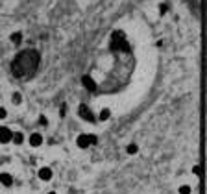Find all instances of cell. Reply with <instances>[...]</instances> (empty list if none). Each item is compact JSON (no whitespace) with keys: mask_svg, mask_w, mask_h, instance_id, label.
Masks as SVG:
<instances>
[{"mask_svg":"<svg viewBox=\"0 0 207 194\" xmlns=\"http://www.w3.org/2000/svg\"><path fill=\"white\" fill-rule=\"evenodd\" d=\"M39 61H41V54L37 50H24L13 59L11 70L17 78H26L35 72V68L39 67Z\"/></svg>","mask_w":207,"mask_h":194,"instance_id":"cell-1","label":"cell"},{"mask_svg":"<svg viewBox=\"0 0 207 194\" xmlns=\"http://www.w3.org/2000/svg\"><path fill=\"white\" fill-rule=\"evenodd\" d=\"M111 48H113V50H124V52H128V50H130V44L126 43V39H124V33H122V31H115V33H113Z\"/></svg>","mask_w":207,"mask_h":194,"instance_id":"cell-2","label":"cell"},{"mask_svg":"<svg viewBox=\"0 0 207 194\" xmlns=\"http://www.w3.org/2000/svg\"><path fill=\"white\" fill-rule=\"evenodd\" d=\"M76 142H78L80 148H89V146H93V144L96 142V137H94V135H87V133H83V135L78 137Z\"/></svg>","mask_w":207,"mask_h":194,"instance_id":"cell-3","label":"cell"},{"mask_svg":"<svg viewBox=\"0 0 207 194\" xmlns=\"http://www.w3.org/2000/svg\"><path fill=\"white\" fill-rule=\"evenodd\" d=\"M9 141H13V133H11V130L9 128H0V142L2 144H6V142H9Z\"/></svg>","mask_w":207,"mask_h":194,"instance_id":"cell-4","label":"cell"},{"mask_svg":"<svg viewBox=\"0 0 207 194\" xmlns=\"http://www.w3.org/2000/svg\"><path fill=\"white\" fill-rule=\"evenodd\" d=\"M78 113H80V117H81L83 120H93V113H91L89 105L81 104V105H80V109H78Z\"/></svg>","mask_w":207,"mask_h":194,"instance_id":"cell-5","label":"cell"},{"mask_svg":"<svg viewBox=\"0 0 207 194\" xmlns=\"http://www.w3.org/2000/svg\"><path fill=\"white\" fill-rule=\"evenodd\" d=\"M30 144H31L33 148L41 146V144H43V135H41V133H31V135H30Z\"/></svg>","mask_w":207,"mask_h":194,"instance_id":"cell-6","label":"cell"},{"mask_svg":"<svg viewBox=\"0 0 207 194\" xmlns=\"http://www.w3.org/2000/svg\"><path fill=\"white\" fill-rule=\"evenodd\" d=\"M81 81H83L85 89H89V91H96V83H94V80H93L91 76H83Z\"/></svg>","mask_w":207,"mask_h":194,"instance_id":"cell-7","label":"cell"},{"mask_svg":"<svg viewBox=\"0 0 207 194\" xmlns=\"http://www.w3.org/2000/svg\"><path fill=\"white\" fill-rule=\"evenodd\" d=\"M39 178H41L43 181H50V180H52V170H50L48 167L41 168V170H39Z\"/></svg>","mask_w":207,"mask_h":194,"instance_id":"cell-8","label":"cell"},{"mask_svg":"<svg viewBox=\"0 0 207 194\" xmlns=\"http://www.w3.org/2000/svg\"><path fill=\"white\" fill-rule=\"evenodd\" d=\"M0 183H2L4 187H11V185H13V178H11L9 174L2 172V174H0Z\"/></svg>","mask_w":207,"mask_h":194,"instance_id":"cell-9","label":"cell"},{"mask_svg":"<svg viewBox=\"0 0 207 194\" xmlns=\"http://www.w3.org/2000/svg\"><path fill=\"white\" fill-rule=\"evenodd\" d=\"M9 39H11L13 44H20V41H22V33H20V31H15V33H11Z\"/></svg>","mask_w":207,"mask_h":194,"instance_id":"cell-10","label":"cell"},{"mask_svg":"<svg viewBox=\"0 0 207 194\" xmlns=\"http://www.w3.org/2000/svg\"><path fill=\"white\" fill-rule=\"evenodd\" d=\"M109 117H111V111L106 107V109H102V111H100V117H98V118L104 122V120H109Z\"/></svg>","mask_w":207,"mask_h":194,"instance_id":"cell-11","label":"cell"},{"mask_svg":"<svg viewBox=\"0 0 207 194\" xmlns=\"http://www.w3.org/2000/svg\"><path fill=\"white\" fill-rule=\"evenodd\" d=\"M13 142H15V144H22V142H24V135H22L20 131L13 133Z\"/></svg>","mask_w":207,"mask_h":194,"instance_id":"cell-12","label":"cell"},{"mask_svg":"<svg viewBox=\"0 0 207 194\" xmlns=\"http://www.w3.org/2000/svg\"><path fill=\"white\" fill-rule=\"evenodd\" d=\"M11 102H13L15 105H19V104L22 102V96H20V93H13V96H11Z\"/></svg>","mask_w":207,"mask_h":194,"instance_id":"cell-13","label":"cell"},{"mask_svg":"<svg viewBox=\"0 0 207 194\" xmlns=\"http://www.w3.org/2000/svg\"><path fill=\"white\" fill-rule=\"evenodd\" d=\"M180 194H191V187L189 185H181L180 187Z\"/></svg>","mask_w":207,"mask_h":194,"instance_id":"cell-14","label":"cell"},{"mask_svg":"<svg viewBox=\"0 0 207 194\" xmlns=\"http://www.w3.org/2000/svg\"><path fill=\"white\" fill-rule=\"evenodd\" d=\"M126 152H128V154H137V144H130V146L126 148Z\"/></svg>","mask_w":207,"mask_h":194,"instance_id":"cell-15","label":"cell"},{"mask_svg":"<svg viewBox=\"0 0 207 194\" xmlns=\"http://www.w3.org/2000/svg\"><path fill=\"white\" fill-rule=\"evenodd\" d=\"M167 11H168V7H167V4H161V6H159V13H161V15H165Z\"/></svg>","mask_w":207,"mask_h":194,"instance_id":"cell-16","label":"cell"},{"mask_svg":"<svg viewBox=\"0 0 207 194\" xmlns=\"http://www.w3.org/2000/svg\"><path fill=\"white\" fill-rule=\"evenodd\" d=\"M6 117H7V111L4 107H0V118H6Z\"/></svg>","mask_w":207,"mask_h":194,"instance_id":"cell-17","label":"cell"},{"mask_svg":"<svg viewBox=\"0 0 207 194\" xmlns=\"http://www.w3.org/2000/svg\"><path fill=\"white\" fill-rule=\"evenodd\" d=\"M39 122H41V124H43V126H46V124H48V120H46V118H44V117H41V118H39Z\"/></svg>","mask_w":207,"mask_h":194,"instance_id":"cell-18","label":"cell"},{"mask_svg":"<svg viewBox=\"0 0 207 194\" xmlns=\"http://www.w3.org/2000/svg\"><path fill=\"white\" fill-rule=\"evenodd\" d=\"M48 194H56V192H48Z\"/></svg>","mask_w":207,"mask_h":194,"instance_id":"cell-19","label":"cell"}]
</instances>
